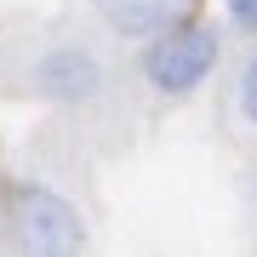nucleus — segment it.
I'll list each match as a JSON object with an SVG mask.
<instances>
[{
  "label": "nucleus",
  "instance_id": "1",
  "mask_svg": "<svg viewBox=\"0 0 257 257\" xmlns=\"http://www.w3.org/2000/svg\"><path fill=\"white\" fill-rule=\"evenodd\" d=\"M6 240L29 257H69V251H86V223L57 189L12 183L6 189Z\"/></svg>",
  "mask_w": 257,
  "mask_h": 257
},
{
  "label": "nucleus",
  "instance_id": "3",
  "mask_svg": "<svg viewBox=\"0 0 257 257\" xmlns=\"http://www.w3.org/2000/svg\"><path fill=\"white\" fill-rule=\"evenodd\" d=\"M29 80L46 103H92L103 92V63L92 46H52V52H40Z\"/></svg>",
  "mask_w": 257,
  "mask_h": 257
},
{
  "label": "nucleus",
  "instance_id": "6",
  "mask_svg": "<svg viewBox=\"0 0 257 257\" xmlns=\"http://www.w3.org/2000/svg\"><path fill=\"white\" fill-rule=\"evenodd\" d=\"M229 18L246 29V35H257V0H229Z\"/></svg>",
  "mask_w": 257,
  "mask_h": 257
},
{
  "label": "nucleus",
  "instance_id": "4",
  "mask_svg": "<svg viewBox=\"0 0 257 257\" xmlns=\"http://www.w3.org/2000/svg\"><path fill=\"white\" fill-rule=\"evenodd\" d=\"M189 0H97V18L114 29L120 40H155L160 29L183 18Z\"/></svg>",
  "mask_w": 257,
  "mask_h": 257
},
{
  "label": "nucleus",
  "instance_id": "2",
  "mask_svg": "<svg viewBox=\"0 0 257 257\" xmlns=\"http://www.w3.org/2000/svg\"><path fill=\"white\" fill-rule=\"evenodd\" d=\"M211 63H217V29H206V23H183V29H160L155 35V46H149L143 57V74H149V86L166 97H189L194 86L211 74Z\"/></svg>",
  "mask_w": 257,
  "mask_h": 257
},
{
  "label": "nucleus",
  "instance_id": "5",
  "mask_svg": "<svg viewBox=\"0 0 257 257\" xmlns=\"http://www.w3.org/2000/svg\"><path fill=\"white\" fill-rule=\"evenodd\" d=\"M240 114H246L251 126H257V57H251L246 69H240Z\"/></svg>",
  "mask_w": 257,
  "mask_h": 257
},
{
  "label": "nucleus",
  "instance_id": "7",
  "mask_svg": "<svg viewBox=\"0 0 257 257\" xmlns=\"http://www.w3.org/2000/svg\"><path fill=\"white\" fill-rule=\"evenodd\" d=\"M251 200H257V177H251Z\"/></svg>",
  "mask_w": 257,
  "mask_h": 257
}]
</instances>
